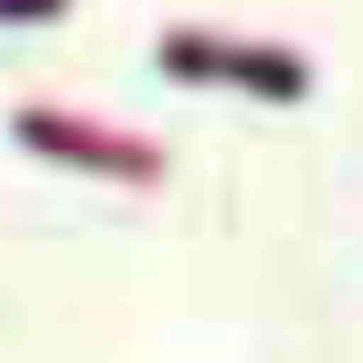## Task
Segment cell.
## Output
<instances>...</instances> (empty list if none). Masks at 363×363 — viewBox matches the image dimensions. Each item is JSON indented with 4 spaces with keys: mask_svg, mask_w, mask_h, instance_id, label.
<instances>
[{
    "mask_svg": "<svg viewBox=\"0 0 363 363\" xmlns=\"http://www.w3.org/2000/svg\"><path fill=\"white\" fill-rule=\"evenodd\" d=\"M158 69L179 82H240L267 103L308 96V62H295L288 48H240V41L199 35V28H172L158 41Z\"/></svg>",
    "mask_w": 363,
    "mask_h": 363,
    "instance_id": "cell-1",
    "label": "cell"
},
{
    "mask_svg": "<svg viewBox=\"0 0 363 363\" xmlns=\"http://www.w3.org/2000/svg\"><path fill=\"white\" fill-rule=\"evenodd\" d=\"M14 138L41 158H62V164H82V172H103V179H123V185H158L164 179V158L151 151L144 138L130 130H110L96 117H69V110H14Z\"/></svg>",
    "mask_w": 363,
    "mask_h": 363,
    "instance_id": "cell-2",
    "label": "cell"
},
{
    "mask_svg": "<svg viewBox=\"0 0 363 363\" xmlns=\"http://www.w3.org/2000/svg\"><path fill=\"white\" fill-rule=\"evenodd\" d=\"M69 0H0V21H55Z\"/></svg>",
    "mask_w": 363,
    "mask_h": 363,
    "instance_id": "cell-3",
    "label": "cell"
}]
</instances>
